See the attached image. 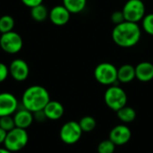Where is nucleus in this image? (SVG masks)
Wrapping results in <instances>:
<instances>
[{
  "instance_id": "f257e3e1",
  "label": "nucleus",
  "mask_w": 153,
  "mask_h": 153,
  "mask_svg": "<svg viewBox=\"0 0 153 153\" xmlns=\"http://www.w3.org/2000/svg\"><path fill=\"white\" fill-rule=\"evenodd\" d=\"M142 36V30L138 23L125 21L115 25L112 30L113 41L121 48H132L139 43Z\"/></svg>"
},
{
  "instance_id": "f03ea898",
  "label": "nucleus",
  "mask_w": 153,
  "mask_h": 153,
  "mask_svg": "<svg viewBox=\"0 0 153 153\" xmlns=\"http://www.w3.org/2000/svg\"><path fill=\"white\" fill-rule=\"evenodd\" d=\"M49 101L50 95L48 90L40 85L28 87L22 96V108L32 113L43 110Z\"/></svg>"
},
{
  "instance_id": "7ed1b4c3",
  "label": "nucleus",
  "mask_w": 153,
  "mask_h": 153,
  "mask_svg": "<svg viewBox=\"0 0 153 153\" xmlns=\"http://www.w3.org/2000/svg\"><path fill=\"white\" fill-rule=\"evenodd\" d=\"M29 142V135L25 129L14 127L11 131L7 132L4 147L12 152H17L22 151Z\"/></svg>"
},
{
  "instance_id": "20e7f679",
  "label": "nucleus",
  "mask_w": 153,
  "mask_h": 153,
  "mask_svg": "<svg viewBox=\"0 0 153 153\" xmlns=\"http://www.w3.org/2000/svg\"><path fill=\"white\" fill-rule=\"evenodd\" d=\"M104 101L108 108L117 112L118 109L126 106L127 95L121 87L117 84L111 85L105 91Z\"/></svg>"
},
{
  "instance_id": "39448f33",
  "label": "nucleus",
  "mask_w": 153,
  "mask_h": 153,
  "mask_svg": "<svg viewBox=\"0 0 153 153\" xmlns=\"http://www.w3.org/2000/svg\"><path fill=\"white\" fill-rule=\"evenodd\" d=\"M96 81L106 86L115 85L117 81V68L111 63H100L94 69Z\"/></svg>"
},
{
  "instance_id": "423d86ee",
  "label": "nucleus",
  "mask_w": 153,
  "mask_h": 153,
  "mask_svg": "<svg viewBox=\"0 0 153 153\" xmlns=\"http://www.w3.org/2000/svg\"><path fill=\"white\" fill-rule=\"evenodd\" d=\"M145 11V5L142 0H127L122 9L126 21L135 23L143 19Z\"/></svg>"
},
{
  "instance_id": "0eeeda50",
  "label": "nucleus",
  "mask_w": 153,
  "mask_h": 153,
  "mask_svg": "<svg viewBox=\"0 0 153 153\" xmlns=\"http://www.w3.org/2000/svg\"><path fill=\"white\" fill-rule=\"evenodd\" d=\"M82 130L80 127V125L76 121H68L65 123L59 131L60 140L67 144L73 145L78 143L82 135Z\"/></svg>"
},
{
  "instance_id": "6e6552de",
  "label": "nucleus",
  "mask_w": 153,
  "mask_h": 153,
  "mask_svg": "<svg viewBox=\"0 0 153 153\" xmlns=\"http://www.w3.org/2000/svg\"><path fill=\"white\" fill-rule=\"evenodd\" d=\"M23 46V41L21 35L13 30L3 33L0 36V47L8 54L19 53Z\"/></svg>"
},
{
  "instance_id": "1a4fd4ad",
  "label": "nucleus",
  "mask_w": 153,
  "mask_h": 153,
  "mask_svg": "<svg viewBox=\"0 0 153 153\" xmlns=\"http://www.w3.org/2000/svg\"><path fill=\"white\" fill-rule=\"evenodd\" d=\"M19 108V102L16 97L10 92L0 93V117L13 116Z\"/></svg>"
},
{
  "instance_id": "9d476101",
  "label": "nucleus",
  "mask_w": 153,
  "mask_h": 153,
  "mask_svg": "<svg viewBox=\"0 0 153 153\" xmlns=\"http://www.w3.org/2000/svg\"><path fill=\"white\" fill-rule=\"evenodd\" d=\"M132 137L130 128L126 125H118L113 127L109 133V140H111L116 146H122L126 144Z\"/></svg>"
},
{
  "instance_id": "9b49d317",
  "label": "nucleus",
  "mask_w": 153,
  "mask_h": 153,
  "mask_svg": "<svg viewBox=\"0 0 153 153\" xmlns=\"http://www.w3.org/2000/svg\"><path fill=\"white\" fill-rule=\"evenodd\" d=\"M9 74L17 82L25 81L30 74L28 64L22 59H14L9 65Z\"/></svg>"
},
{
  "instance_id": "f8f14e48",
  "label": "nucleus",
  "mask_w": 153,
  "mask_h": 153,
  "mask_svg": "<svg viewBox=\"0 0 153 153\" xmlns=\"http://www.w3.org/2000/svg\"><path fill=\"white\" fill-rule=\"evenodd\" d=\"M71 13L63 5H56L54 6L48 13V17L51 22L56 26L65 25L70 20Z\"/></svg>"
},
{
  "instance_id": "ddd939ff",
  "label": "nucleus",
  "mask_w": 153,
  "mask_h": 153,
  "mask_svg": "<svg viewBox=\"0 0 153 153\" xmlns=\"http://www.w3.org/2000/svg\"><path fill=\"white\" fill-rule=\"evenodd\" d=\"M13 121L15 124V127L27 129L29 128L34 120L33 113L22 108V109H17V111L13 114Z\"/></svg>"
},
{
  "instance_id": "4468645a",
  "label": "nucleus",
  "mask_w": 153,
  "mask_h": 153,
  "mask_svg": "<svg viewBox=\"0 0 153 153\" xmlns=\"http://www.w3.org/2000/svg\"><path fill=\"white\" fill-rule=\"evenodd\" d=\"M43 111L47 117V119L56 121V120L60 119L64 116L65 108H64V106L59 101L50 100L46 105Z\"/></svg>"
},
{
  "instance_id": "2eb2a0df",
  "label": "nucleus",
  "mask_w": 153,
  "mask_h": 153,
  "mask_svg": "<svg viewBox=\"0 0 153 153\" xmlns=\"http://www.w3.org/2000/svg\"><path fill=\"white\" fill-rule=\"evenodd\" d=\"M135 78L140 82H147L153 79V64L150 62H141L135 66Z\"/></svg>"
},
{
  "instance_id": "dca6fc26",
  "label": "nucleus",
  "mask_w": 153,
  "mask_h": 153,
  "mask_svg": "<svg viewBox=\"0 0 153 153\" xmlns=\"http://www.w3.org/2000/svg\"><path fill=\"white\" fill-rule=\"evenodd\" d=\"M135 78V66L126 64L117 69V81L122 83L131 82Z\"/></svg>"
},
{
  "instance_id": "f3484780",
  "label": "nucleus",
  "mask_w": 153,
  "mask_h": 153,
  "mask_svg": "<svg viewBox=\"0 0 153 153\" xmlns=\"http://www.w3.org/2000/svg\"><path fill=\"white\" fill-rule=\"evenodd\" d=\"M117 116L121 122L125 124H129L134 121V119L136 118V112L133 108L125 106L117 111Z\"/></svg>"
},
{
  "instance_id": "a211bd4d",
  "label": "nucleus",
  "mask_w": 153,
  "mask_h": 153,
  "mask_svg": "<svg viewBox=\"0 0 153 153\" xmlns=\"http://www.w3.org/2000/svg\"><path fill=\"white\" fill-rule=\"evenodd\" d=\"M87 4V0H63V5L71 13H79L82 12Z\"/></svg>"
},
{
  "instance_id": "6ab92c4d",
  "label": "nucleus",
  "mask_w": 153,
  "mask_h": 153,
  "mask_svg": "<svg viewBox=\"0 0 153 153\" xmlns=\"http://www.w3.org/2000/svg\"><path fill=\"white\" fill-rule=\"evenodd\" d=\"M48 13H48V8L43 4L30 8V15L32 19L38 22H44L48 18Z\"/></svg>"
},
{
  "instance_id": "aec40b11",
  "label": "nucleus",
  "mask_w": 153,
  "mask_h": 153,
  "mask_svg": "<svg viewBox=\"0 0 153 153\" xmlns=\"http://www.w3.org/2000/svg\"><path fill=\"white\" fill-rule=\"evenodd\" d=\"M78 123H79L80 127L83 133H90V132L93 131L97 126L96 119L91 116H85V117H82Z\"/></svg>"
},
{
  "instance_id": "412c9836",
  "label": "nucleus",
  "mask_w": 153,
  "mask_h": 153,
  "mask_svg": "<svg viewBox=\"0 0 153 153\" xmlns=\"http://www.w3.org/2000/svg\"><path fill=\"white\" fill-rule=\"evenodd\" d=\"M14 27V19L8 14L0 17V32L6 33L12 31Z\"/></svg>"
},
{
  "instance_id": "4be33fe9",
  "label": "nucleus",
  "mask_w": 153,
  "mask_h": 153,
  "mask_svg": "<svg viewBox=\"0 0 153 153\" xmlns=\"http://www.w3.org/2000/svg\"><path fill=\"white\" fill-rule=\"evenodd\" d=\"M116 144L109 139L101 141L98 145V153H114Z\"/></svg>"
},
{
  "instance_id": "5701e85b",
  "label": "nucleus",
  "mask_w": 153,
  "mask_h": 153,
  "mask_svg": "<svg viewBox=\"0 0 153 153\" xmlns=\"http://www.w3.org/2000/svg\"><path fill=\"white\" fill-rule=\"evenodd\" d=\"M142 27L146 33L153 36V13L145 14L142 20Z\"/></svg>"
},
{
  "instance_id": "b1692460",
  "label": "nucleus",
  "mask_w": 153,
  "mask_h": 153,
  "mask_svg": "<svg viewBox=\"0 0 153 153\" xmlns=\"http://www.w3.org/2000/svg\"><path fill=\"white\" fill-rule=\"evenodd\" d=\"M0 127L6 132L11 131L15 127L13 117L12 116H5L0 117Z\"/></svg>"
},
{
  "instance_id": "393cba45",
  "label": "nucleus",
  "mask_w": 153,
  "mask_h": 153,
  "mask_svg": "<svg viewBox=\"0 0 153 153\" xmlns=\"http://www.w3.org/2000/svg\"><path fill=\"white\" fill-rule=\"evenodd\" d=\"M110 19H111L112 22L115 25L120 24V23H122V22H124L126 21L122 10L121 11H115V12H113L111 16H110Z\"/></svg>"
},
{
  "instance_id": "a878e982",
  "label": "nucleus",
  "mask_w": 153,
  "mask_h": 153,
  "mask_svg": "<svg viewBox=\"0 0 153 153\" xmlns=\"http://www.w3.org/2000/svg\"><path fill=\"white\" fill-rule=\"evenodd\" d=\"M9 75V68L4 63L0 62V83L4 82Z\"/></svg>"
},
{
  "instance_id": "bb28decb",
  "label": "nucleus",
  "mask_w": 153,
  "mask_h": 153,
  "mask_svg": "<svg viewBox=\"0 0 153 153\" xmlns=\"http://www.w3.org/2000/svg\"><path fill=\"white\" fill-rule=\"evenodd\" d=\"M24 5L27 7L32 8L34 6H37L39 4H41L43 3V0H21Z\"/></svg>"
},
{
  "instance_id": "cd10ccee",
  "label": "nucleus",
  "mask_w": 153,
  "mask_h": 153,
  "mask_svg": "<svg viewBox=\"0 0 153 153\" xmlns=\"http://www.w3.org/2000/svg\"><path fill=\"white\" fill-rule=\"evenodd\" d=\"M33 116H34V119L38 122H44L45 120H47V117L43 110L37 111V112L33 113Z\"/></svg>"
},
{
  "instance_id": "c85d7f7f",
  "label": "nucleus",
  "mask_w": 153,
  "mask_h": 153,
  "mask_svg": "<svg viewBox=\"0 0 153 153\" xmlns=\"http://www.w3.org/2000/svg\"><path fill=\"white\" fill-rule=\"evenodd\" d=\"M6 134H7V132L4 131V129H2L0 127V145L1 144H4V140H5V137H6Z\"/></svg>"
},
{
  "instance_id": "c756f323",
  "label": "nucleus",
  "mask_w": 153,
  "mask_h": 153,
  "mask_svg": "<svg viewBox=\"0 0 153 153\" xmlns=\"http://www.w3.org/2000/svg\"><path fill=\"white\" fill-rule=\"evenodd\" d=\"M0 153H13L10 151H8L7 149H5L4 147V148H0Z\"/></svg>"
}]
</instances>
